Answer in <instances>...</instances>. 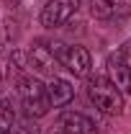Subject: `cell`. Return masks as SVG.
I'll list each match as a JSON object with an SVG mask.
<instances>
[{
    "label": "cell",
    "mask_w": 131,
    "mask_h": 134,
    "mask_svg": "<svg viewBox=\"0 0 131 134\" xmlns=\"http://www.w3.org/2000/svg\"><path fill=\"white\" fill-rule=\"evenodd\" d=\"M87 98L95 103L98 111L108 114V116L123 114V93H121L108 77H103V75L87 77Z\"/></svg>",
    "instance_id": "6da1fadb"
},
{
    "label": "cell",
    "mask_w": 131,
    "mask_h": 134,
    "mask_svg": "<svg viewBox=\"0 0 131 134\" xmlns=\"http://www.w3.org/2000/svg\"><path fill=\"white\" fill-rule=\"evenodd\" d=\"M18 93H21V103L26 108V114L31 119H41L49 111V93L46 85L39 83L36 77H21L18 80Z\"/></svg>",
    "instance_id": "7a4b0ae2"
},
{
    "label": "cell",
    "mask_w": 131,
    "mask_h": 134,
    "mask_svg": "<svg viewBox=\"0 0 131 134\" xmlns=\"http://www.w3.org/2000/svg\"><path fill=\"white\" fill-rule=\"evenodd\" d=\"M77 8H80V0H49L41 8V26H46V29L64 26L77 13Z\"/></svg>",
    "instance_id": "3957f363"
},
{
    "label": "cell",
    "mask_w": 131,
    "mask_h": 134,
    "mask_svg": "<svg viewBox=\"0 0 131 134\" xmlns=\"http://www.w3.org/2000/svg\"><path fill=\"white\" fill-rule=\"evenodd\" d=\"M59 57H62L59 44L49 47L46 41H39V44H33L31 54H28L31 67L36 70V72H41V75H54V72H57V62H59Z\"/></svg>",
    "instance_id": "277c9868"
},
{
    "label": "cell",
    "mask_w": 131,
    "mask_h": 134,
    "mask_svg": "<svg viewBox=\"0 0 131 134\" xmlns=\"http://www.w3.org/2000/svg\"><path fill=\"white\" fill-rule=\"evenodd\" d=\"M62 65L75 75V77H87L90 75V67H93V59H90V52L85 49V47H67L62 49Z\"/></svg>",
    "instance_id": "5b68a950"
},
{
    "label": "cell",
    "mask_w": 131,
    "mask_h": 134,
    "mask_svg": "<svg viewBox=\"0 0 131 134\" xmlns=\"http://www.w3.org/2000/svg\"><path fill=\"white\" fill-rule=\"evenodd\" d=\"M90 13L95 18H100V21L129 16L131 13V0H93L90 3Z\"/></svg>",
    "instance_id": "8992f818"
},
{
    "label": "cell",
    "mask_w": 131,
    "mask_h": 134,
    "mask_svg": "<svg viewBox=\"0 0 131 134\" xmlns=\"http://www.w3.org/2000/svg\"><path fill=\"white\" fill-rule=\"evenodd\" d=\"M105 70H108V80L123 93V96H131V70L126 67L123 57H111L105 62Z\"/></svg>",
    "instance_id": "52a82bcc"
},
{
    "label": "cell",
    "mask_w": 131,
    "mask_h": 134,
    "mask_svg": "<svg viewBox=\"0 0 131 134\" xmlns=\"http://www.w3.org/2000/svg\"><path fill=\"white\" fill-rule=\"evenodd\" d=\"M59 132L62 134H95V124L80 111H64L59 116Z\"/></svg>",
    "instance_id": "ba28073f"
},
{
    "label": "cell",
    "mask_w": 131,
    "mask_h": 134,
    "mask_svg": "<svg viewBox=\"0 0 131 134\" xmlns=\"http://www.w3.org/2000/svg\"><path fill=\"white\" fill-rule=\"evenodd\" d=\"M46 93H49V103L54 108H64L69 100L75 98V88L69 80H62V77H54L49 85H46Z\"/></svg>",
    "instance_id": "9c48e42d"
},
{
    "label": "cell",
    "mask_w": 131,
    "mask_h": 134,
    "mask_svg": "<svg viewBox=\"0 0 131 134\" xmlns=\"http://www.w3.org/2000/svg\"><path fill=\"white\" fill-rule=\"evenodd\" d=\"M16 126V116H13V108L10 103L0 100V134H10Z\"/></svg>",
    "instance_id": "30bf717a"
},
{
    "label": "cell",
    "mask_w": 131,
    "mask_h": 134,
    "mask_svg": "<svg viewBox=\"0 0 131 134\" xmlns=\"http://www.w3.org/2000/svg\"><path fill=\"white\" fill-rule=\"evenodd\" d=\"M13 134H39V126L31 121H23V124H18V129H13Z\"/></svg>",
    "instance_id": "8fae6325"
},
{
    "label": "cell",
    "mask_w": 131,
    "mask_h": 134,
    "mask_svg": "<svg viewBox=\"0 0 131 134\" xmlns=\"http://www.w3.org/2000/svg\"><path fill=\"white\" fill-rule=\"evenodd\" d=\"M121 57H123V62H126V67L131 70V44H129V47H126L123 52H121Z\"/></svg>",
    "instance_id": "7c38bea8"
},
{
    "label": "cell",
    "mask_w": 131,
    "mask_h": 134,
    "mask_svg": "<svg viewBox=\"0 0 131 134\" xmlns=\"http://www.w3.org/2000/svg\"><path fill=\"white\" fill-rule=\"evenodd\" d=\"M59 134H62V132H59Z\"/></svg>",
    "instance_id": "4fadbf2b"
}]
</instances>
